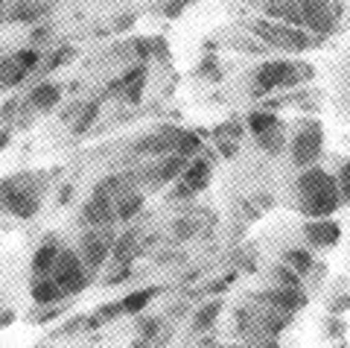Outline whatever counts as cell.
<instances>
[{
    "label": "cell",
    "instance_id": "cell-1",
    "mask_svg": "<svg viewBox=\"0 0 350 348\" xmlns=\"http://www.w3.org/2000/svg\"><path fill=\"white\" fill-rule=\"evenodd\" d=\"M295 199H298V211L304 216H333L345 205L342 197H338L336 173L324 170L321 164H310L298 173Z\"/></svg>",
    "mask_w": 350,
    "mask_h": 348
},
{
    "label": "cell",
    "instance_id": "cell-2",
    "mask_svg": "<svg viewBox=\"0 0 350 348\" xmlns=\"http://www.w3.org/2000/svg\"><path fill=\"white\" fill-rule=\"evenodd\" d=\"M47 182L44 173H15L0 179V214H12L15 220H32L41 211Z\"/></svg>",
    "mask_w": 350,
    "mask_h": 348
},
{
    "label": "cell",
    "instance_id": "cell-3",
    "mask_svg": "<svg viewBox=\"0 0 350 348\" xmlns=\"http://www.w3.org/2000/svg\"><path fill=\"white\" fill-rule=\"evenodd\" d=\"M312 76V68L304 62H292V59H271V62H260L254 76H251V97H271L278 91H289L298 88Z\"/></svg>",
    "mask_w": 350,
    "mask_h": 348
},
{
    "label": "cell",
    "instance_id": "cell-4",
    "mask_svg": "<svg viewBox=\"0 0 350 348\" xmlns=\"http://www.w3.org/2000/svg\"><path fill=\"white\" fill-rule=\"evenodd\" d=\"M248 29L254 32V38L260 41V45L275 47V50H286V53H304V50L315 47V41H319L310 29L295 27V24H283V21L266 18V15L257 18Z\"/></svg>",
    "mask_w": 350,
    "mask_h": 348
},
{
    "label": "cell",
    "instance_id": "cell-5",
    "mask_svg": "<svg viewBox=\"0 0 350 348\" xmlns=\"http://www.w3.org/2000/svg\"><path fill=\"white\" fill-rule=\"evenodd\" d=\"M289 158L292 164L304 170L310 164H319L321 152H324V129L319 121H301L298 126H295V132L289 135Z\"/></svg>",
    "mask_w": 350,
    "mask_h": 348
},
{
    "label": "cell",
    "instance_id": "cell-6",
    "mask_svg": "<svg viewBox=\"0 0 350 348\" xmlns=\"http://www.w3.org/2000/svg\"><path fill=\"white\" fill-rule=\"evenodd\" d=\"M50 275L64 287L68 296H79V293L91 284V278H94V273L85 266L82 255L76 252V249H70V246H62L56 264L50 266Z\"/></svg>",
    "mask_w": 350,
    "mask_h": 348
},
{
    "label": "cell",
    "instance_id": "cell-7",
    "mask_svg": "<svg viewBox=\"0 0 350 348\" xmlns=\"http://www.w3.org/2000/svg\"><path fill=\"white\" fill-rule=\"evenodd\" d=\"M111 246H114L111 225H105V228H85V234L79 237V243H76V252L82 255L85 266L96 275L108 264V260H111Z\"/></svg>",
    "mask_w": 350,
    "mask_h": 348
},
{
    "label": "cell",
    "instance_id": "cell-8",
    "mask_svg": "<svg viewBox=\"0 0 350 348\" xmlns=\"http://www.w3.org/2000/svg\"><path fill=\"white\" fill-rule=\"evenodd\" d=\"M298 3H301V24H304V29H310L315 38L333 36L336 27H338V15H336L333 0H298Z\"/></svg>",
    "mask_w": 350,
    "mask_h": 348
},
{
    "label": "cell",
    "instance_id": "cell-9",
    "mask_svg": "<svg viewBox=\"0 0 350 348\" xmlns=\"http://www.w3.org/2000/svg\"><path fill=\"white\" fill-rule=\"evenodd\" d=\"M211 161L207 158H190V164L184 167V173L172 182L170 199H193L211 184Z\"/></svg>",
    "mask_w": 350,
    "mask_h": 348
},
{
    "label": "cell",
    "instance_id": "cell-10",
    "mask_svg": "<svg viewBox=\"0 0 350 348\" xmlns=\"http://www.w3.org/2000/svg\"><path fill=\"white\" fill-rule=\"evenodd\" d=\"M254 301L266 304L271 310H280V313H298L304 304H306V290L304 287H283V284H271L266 290H257L254 293Z\"/></svg>",
    "mask_w": 350,
    "mask_h": 348
},
{
    "label": "cell",
    "instance_id": "cell-11",
    "mask_svg": "<svg viewBox=\"0 0 350 348\" xmlns=\"http://www.w3.org/2000/svg\"><path fill=\"white\" fill-rule=\"evenodd\" d=\"M301 234L310 249H333L342 240V225L333 216H306Z\"/></svg>",
    "mask_w": 350,
    "mask_h": 348
},
{
    "label": "cell",
    "instance_id": "cell-12",
    "mask_svg": "<svg viewBox=\"0 0 350 348\" xmlns=\"http://www.w3.org/2000/svg\"><path fill=\"white\" fill-rule=\"evenodd\" d=\"M184 135V129L178 126H163V129H155L152 135H146L144 140L135 144V152L137 156H149V158H158V156H170L178 147V140Z\"/></svg>",
    "mask_w": 350,
    "mask_h": 348
},
{
    "label": "cell",
    "instance_id": "cell-13",
    "mask_svg": "<svg viewBox=\"0 0 350 348\" xmlns=\"http://www.w3.org/2000/svg\"><path fill=\"white\" fill-rule=\"evenodd\" d=\"M79 220L85 223V228H105L117 223V211H114V199L103 197V193H91V199L82 205Z\"/></svg>",
    "mask_w": 350,
    "mask_h": 348
},
{
    "label": "cell",
    "instance_id": "cell-14",
    "mask_svg": "<svg viewBox=\"0 0 350 348\" xmlns=\"http://www.w3.org/2000/svg\"><path fill=\"white\" fill-rule=\"evenodd\" d=\"M62 85L59 82H53V79H41L38 85H32L29 94H27V100H24V108H29V112H38V114H47L53 112L59 103H62Z\"/></svg>",
    "mask_w": 350,
    "mask_h": 348
},
{
    "label": "cell",
    "instance_id": "cell-15",
    "mask_svg": "<svg viewBox=\"0 0 350 348\" xmlns=\"http://www.w3.org/2000/svg\"><path fill=\"white\" fill-rule=\"evenodd\" d=\"M29 299H32L36 308H53V304H62L64 299H70V296L64 293V287L53 275H32Z\"/></svg>",
    "mask_w": 350,
    "mask_h": 348
},
{
    "label": "cell",
    "instance_id": "cell-16",
    "mask_svg": "<svg viewBox=\"0 0 350 348\" xmlns=\"http://www.w3.org/2000/svg\"><path fill=\"white\" fill-rule=\"evenodd\" d=\"M50 15L47 0H15L12 6H6V24H41Z\"/></svg>",
    "mask_w": 350,
    "mask_h": 348
},
{
    "label": "cell",
    "instance_id": "cell-17",
    "mask_svg": "<svg viewBox=\"0 0 350 348\" xmlns=\"http://www.w3.org/2000/svg\"><path fill=\"white\" fill-rule=\"evenodd\" d=\"M146 82H149V62H137L135 68H129L120 76V94H123V100L137 105L146 91Z\"/></svg>",
    "mask_w": 350,
    "mask_h": 348
},
{
    "label": "cell",
    "instance_id": "cell-18",
    "mask_svg": "<svg viewBox=\"0 0 350 348\" xmlns=\"http://www.w3.org/2000/svg\"><path fill=\"white\" fill-rule=\"evenodd\" d=\"M62 246L64 243H62L59 234H47V237H44V240L36 246V252H32V260H29L32 275H50V266L56 264Z\"/></svg>",
    "mask_w": 350,
    "mask_h": 348
},
{
    "label": "cell",
    "instance_id": "cell-19",
    "mask_svg": "<svg viewBox=\"0 0 350 348\" xmlns=\"http://www.w3.org/2000/svg\"><path fill=\"white\" fill-rule=\"evenodd\" d=\"M254 138V144L260 147V152H266L269 158H278L286 152L289 147V135H286V126H275V129H266V132H260V135H251Z\"/></svg>",
    "mask_w": 350,
    "mask_h": 348
},
{
    "label": "cell",
    "instance_id": "cell-20",
    "mask_svg": "<svg viewBox=\"0 0 350 348\" xmlns=\"http://www.w3.org/2000/svg\"><path fill=\"white\" fill-rule=\"evenodd\" d=\"M262 15L275 18V21H283V24L304 27L301 24V3H298V0H262Z\"/></svg>",
    "mask_w": 350,
    "mask_h": 348
},
{
    "label": "cell",
    "instance_id": "cell-21",
    "mask_svg": "<svg viewBox=\"0 0 350 348\" xmlns=\"http://www.w3.org/2000/svg\"><path fill=\"white\" fill-rule=\"evenodd\" d=\"M140 252H144V246H140V232L137 228H131V232L114 237V246H111V260L117 264H131Z\"/></svg>",
    "mask_w": 350,
    "mask_h": 348
},
{
    "label": "cell",
    "instance_id": "cell-22",
    "mask_svg": "<svg viewBox=\"0 0 350 348\" xmlns=\"http://www.w3.org/2000/svg\"><path fill=\"white\" fill-rule=\"evenodd\" d=\"M144 205H146V197L140 190H131L126 188L120 197L114 199V211H117V223H131L135 216L144 211Z\"/></svg>",
    "mask_w": 350,
    "mask_h": 348
},
{
    "label": "cell",
    "instance_id": "cell-23",
    "mask_svg": "<svg viewBox=\"0 0 350 348\" xmlns=\"http://www.w3.org/2000/svg\"><path fill=\"white\" fill-rule=\"evenodd\" d=\"M29 76H32V73L18 62L15 53H12V56H3V59H0V91H12V88H18L21 82H27V79H29Z\"/></svg>",
    "mask_w": 350,
    "mask_h": 348
},
{
    "label": "cell",
    "instance_id": "cell-24",
    "mask_svg": "<svg viewBox=\"0 0 350 348\" xmlns=\"http://www.w3.org/2000/svg\"><path fill=\"white\" fill-rule=\"evenodd\" d=\"M283 264H289L298 275H310L312 273V266H315V255L310 252V246H289V249H283V255H280Z\"/></svg>",
    "mask_w": 350,
    "mask_h": 348
},
{
    "label": "cell",
    "instance_id": "cell-25",
    "mask_svg": "<svg viewBox=\"0 0 350 348\" xmlns=\"http://www.w3.org/2000/svg\"><path fill=\"white\" fill-rule=\"evenodd\" d=\"M222 310H225L222 299H213V301L202 304V308L193 313V328H196V331H207V328H213L216 319L222 316Z\"/></svg>",
    "mask_w": 350,
    "mask_h": 348
},
{
    "label": "cell",
    "instance_id": "cell-26",
    "mask_svg": "<svg viewBox=\"0 0 350 348\" xmlns=\"http://www.w3.org/2000/svg\"><path fill=\"white\" fill-rule=\"evenodd\" d=\"M248 132L251 135H260V132H266V129H275V126H280L283 121H280V117L275 114V108H257V112H251L248 114Z\"/></svg>",
    "mask_w": 350,
    "mask_h": 348
},
{
    "label": "cell",
    "instance_id": "cell-27",
    "mask_svg": "<svg viewBox=\"0 0 350 348\" xmlns=\"http://www.w3.org/2000/svg\"><path fill=\"white\" fill-rule=\"evenodd\" d=\"M155 296H158V287H140V290H131L129 296L120 299V304H123V313H140Z\"/></svg>",
    "mask_w": 350,
    "mask_h": 348
},
{
    "label": "cell",
    "instance_id": "cell-28",
    "mask_svg": "<svg viewBox=\"0 0 350 348\" xmlns=\"http://www.w3.org/2000/svg\"><path fill=\"white\" fill-rule=\"evenodd\" d=\"M100 108H103L100 100H94V103L82 105L79 112H76V121H73V135H85L88 129L96 123V117H100Z\"/></svg>",
    "mask_w": 350,
    "mask_h": 348
},
{
    "label": "cell",
    "instance_id": "cell-29",
    "mask_svg": "<svg viewBox=\"0 0 350 348\" xmlns=\"http://www.w3.org/2000/svg\"><path fill=\"white\" fill-rule=\"evenodd\" d=\"M70 59H76V47L62 45L59 50H53L50 56H44V62H41V73L59 71V68H64V64H70Z\"/></svg>",
    "mask_w": 350,
    "mask_h": 348
},
{
    "label": "cell",
    "instance_id": "cell-30",
    "mask_svg": "<svg viewBox=\"0 0 350 348\" xmlns=\"http://www.w3.org/2000/svg\"><path fill=\"white\" fill-rule=\"evenodd\" d=\"M271 284H283V287H304V275H298L289 264H280L271 266Z\"/></svg>",
    "mask_w": 350,
    "mask_h": 348
},
{
    "label": "cell",
    "instance_id": "cell-31",
    "mask_svg": "<svg viewBox=\"0 0 350 348\" xmlns=\"http://www.w3.org/2000/svg\"><path fill=\"white\" fill-rule=\"evenodd\" d=\"M202 138H199V132H187L184 129V135H181V140H178V147H175V152L178 156H184V158H196L202 152Z\"/></svg>",
    "mask_w": 350,
    "mask_h": 348
},
{
    "label": "cell",
    "instance_id": "cell-32",
    "mask_svg": "<svg viewBox=\"0 0 350 348\" xmlns=\"http://www.w3.org/2000/svg\"><path fill=\"white\" fill-rule=\"evenodd\" d=\"M336 184H338V197L345 205H350V161H342L336 170Z\"/></svg>",
    "mask_w": 350,
    "mask_h": 348
},
{
    "label": "cell",
    "instance_id": "cell-33",
    "mask_svg": "<svg viewBox=\"0 0 350 348\" xmlns=\"http://www.w3.org/2000/svg\"><path fill=\"white\" fill-rule=\"evenodd\" d=\"M131 275H135V273H131V264H117V260H114V273L103 275V281L108 287H117V284H123V281H129Z\"/></svg>",
    "mask_w": 350,
    "mask_h": 348
},
{
    "label": "cell",
    "instance_id": "cell-34",
    "mask_svg": "<svg viewBox=\"0 0 350 348\" xmlns=\"http://www.w3.org/2000/svg\"><path fill=\"white\" fill-rule=\"evenodd\" d=\"M172 225H178V228H172V237H175V240H184V237H190V234L199 232V220H196V216H184V220L172 223Z\"/></svg>",
    "mask_w": 350,
    "mask_h": 348
},
{
    "label": "cell",
    "instance_id": "cell-35",
    "mask_svg": "<svg viewBox=\"0 0 350 348\" xmlns=\"http://www.w3.org/2000/svg\"><path fill=\"white\" fill-rule=\"evenodd\" d=\"M193 3H196V0H170V3L163 6V15H167V18H178L184 9L193 6Z\"/></svg>",
    "mask_w": 350,
    "mask_h": 348
},
{
    "label": "cell",
    "instance_id": "cell-36",
    "mask_svg": "<svg viewBox=\"0 0 350 348\" xmlns=\"http://www.w3.org/2000/svg\"><path fill=\"white\" fill-rule=\"evenodd\" d=\"M21 108H24V103H21V100H6L3 105H0V121H9V117H15Z\"/></svg>",
    "mask_w": 350,
    "mask_h": 348
},
{
    "label": "cell",
    "instance_id": "cell-37",
    "mask_svg": "<svg viewBox=\"0 0 350 348\" xmlns=\"http://www.w3.org/2000/svg\"><path fill=\"white\" fill-rule=\"evenodd\" d=\"M12 322H15V310H0V328H6Z\"/></svg>",
    "mask_w": 350,
    "mask_h": 348
},
{
    "label": "cell",
    "instance_id": "cell-38",
    "mask_svg": "<svg viewBox=\"0 0 350 348\" xmlns=\"http://www.w3.org/2000/svg\"><path fill=\"white\" fill-rule=\"evenodd\" d=\"M9 140H12V129H0V149H3Z\"/></svg>",
    "mask_w": 350,
    "mask_h": 348
}]
</instances>
